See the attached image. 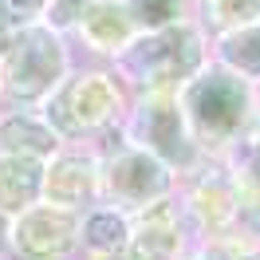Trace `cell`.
I'll list each match as a JSON object with an SVG mask.
<instances>
[{
    "label": "cell",
    "instance_id": "1",
    "mask_svg": "<svg viewBox=\"0 0 260 260\" xmlns=\"http://www.w3.org/2000/svg\"><path fill=\"white\" fill-rule=\"evenodd\" d=\"M256 95H260L256 83L241 79L237 71L221 67L217 59H205L178 87L185 126H189L197 150L205 158L225 162L252 134V126H256Z\"/></svg>",
    "mask_w": 260,
    "mask_h": 260
},
{
    "label": "cell",
    "instance_id": "2",
    "mask_svg": "<svg viewBox=\"0 0 260 260\" xmlns=\"http://www.w3.org/2000/svg\"><path fill=\"white\" fill-rule=\"evenodd\" d=\"M126 103L130 91L111 67H87V71H67L63 83L36 103V111L48 118L59 142L95 146L99 138L118 134Z\"/></svg>",
    "mask_w": 260,
    "mask_h": 260
},
{
    "label": "cell",
    "instance_id": "3",
    "mask_svg": "<svg viewBox=\"0 0 260 260\" xmlns=\"http://www.w3.org/2000/svg\"><path fill=\"white\" fill-rule=\"evenodd\" d=\"M209 59V28L197 16L166 24L154 32H138L111 59V71L134 91H178L197 67Z\"/></svg>",
    "mask_w": 260,
    "mask_h": 260
},
{
    "label": "cell",
    "instance_id": "4",
    "mask_svg": "<svg viewBox=\"0 0 260 260\" xmlns=\"http://www.w3.org/2000/svg\"><path fill=\"white\" fill-rule=\"evenodd\" d=\"M71 71V51H67V32L51 28L48 20L20 24L0 36V95L36 107L40 99L55 91L63 75Z\"/></svg>",
    "mask_w": 260,
    "mask_h": 260
},
{
    "label": "cell",
    "instance_id": "5",
    "mask_svg": "<svg viewBox=\"0 0 260 260\" xmlns=\"http://www.w3.org/2000/svg\"><path fill=\"white\" fill-rule=\"evenodd\" d=\"M118 134L134 142V146L150 150L158 162H166L178 178L193 174L197 166L205 162V154L197 150L193 134L185 126L178 91H134L122 114Z\"/></svg>",
    "mask_w": 260,
    "mask_h": 260
},
{
    "label": "cell",
    "instance_id": "6",
    "mask_svg": "<svg viewBox=\"0 0 260 260\" xmlns=\"http://www.w3.org/2000/svg\"><path fill=\"white\" fill-rule=\"evenodd\" d=\"M99 201L122 213H138L178 189V174L150 150L126 142L122 134L99 138Z\"/></svg>",
    "mask_w": 260,
    "mask_h": 260
},
{
    "label": "cell",
    "instance_id": "7",
    "mask_svg": "<svg viewBox=\"0 0 260 260\" xmlns=\"http://www.w3.org/2000/svg\"><path fill=\"white\" fill-rule=\"evenodd\" d=\"M174 197H178L181 217H185V225H189L197 244L233 241V225H237V181H233L225 162L205 158L193 174L178 178Z\"/></svg>",
    "mask_w": 260,
    "mask_h": 260
},
{
    "label": "cell",
    "instance_id": "8",
    "mask_svg": "<svg viewBox=\"0 0 260 260\" xmlns=\"http://www.w3.org/2000/svg\"><path fill=\"white\" fill-rule=\"evenodd\" d=\"M8 256L16 260H71L79 256V213L36 201L32 209L12 217L8 225Z\"/></svg>",
    "mask_w": 260,
    "mask_h": 260
},
{
    "label": "cell",
    "instance_id": "9",
    "mask_svg": "<svg viewBox=\"0 0 260 260\" xmlns=\"http://www.w3.org/2000/svg\"><path fill=\"white\" fill-rule=\"evenodd\" d=\"M193 244L197 241L181 217L178 197L170 193L146 209L130 213V244L122 260H181Z\"/></svg>",
    "mask_w": 260,
    "mask_h": 260
},
{
    "label": "cell",
    "instance_id": "10",
    "mask_svg": "<svg viewBox=\"0 0 260 260\" xmlns=\"http://www.w3.org/2000/svg\"><path fill=\"white\" fill-rule=\"evenodd\" d=\"M40 201L63 205V209L83 213L99 201V150L63 142V146L44 162V193Z\"/></svg>",
    "mask_w": 260,
    "mask_h": 260
},
{
    "label": "cell",
    "instance_id": "11",
    "mask_svg": "<svg viewBox=\"0 0 260 260\" xmlns=\"http://www.w3.org/2000/svg\"><path fill=\"white\" fill-rule=\"evenodd\" d=\"M75 32H79L83 48L111 63L114 55L138 36V28H134V20L126 12V0H91L83 8V16L75 20Z\"/></svg>",
    "mask_w": 260,
    "mask_h": 260
},
{
    "label": "cell",
    "instance_id": "12",
    "mask_svg": "<svg viewBox=\"0 0 260 260\" xmlns=\"http://www.w3.org/2000/svg\"><path fill=\"white\" fill-rule=\"evenodd\" d=\"M130 244V213L95 201L79 213V256L83 260H122Z\"/></svg>",
    "mask_w": 260,
    "mask_h": 260
},
{
    "label": "cell",
    "instance_id": "13",
    "mask_svg": "<svg viewBox=\"0 0 260 260\" xmlns=\"http://www.w3.org/2000/svg\"><path fill=\"white\" fill-rule=\"evenodd\" d=\"M63 146L59 134L48 126V118L36 111H4L0 114V154H28V158H44L48 162L55 150Z\"/></svg>",
    "mask_w": 260,
    "mask_h": 260
},
{
    "label": "cell",
    "instance_id": "14",
    "mask_svg": "<svg viewBox=\"0 0 260 260\" xmlns=\"http://www.w3.org/2000/svg\"><path fill=\"white\" fill-rule=\"evenodd\" d=\"M44 193V158L28 154H0V213L16 217L32 209Z\"/></svg>",
    "mask_w": 260,
    "mask_h": 260
},
{
    "label": "cell",
    "instance_id": "15",
    "mask_svg": "<svg viewBox=\"0 0 260 260\" xmlns=\"http://www.w3.org/2000/svg\"><path fill=\"white\" fill-rule=\"evenodd\" d=\"M209 59H217L221 67L237 71L241 79L260 87V20L256 24L213 32L209 36Z\"/></svg>",
    "mask_w": 260,
    "mask_h": 260
},
{
    "label": "cell",
    "instance_id": "16",
    "mask_svg": "<svg viewBox=\"0 0 260 260\" xmlns=\"http://www.w3.org/2000/svg\"><path fill=\"white\" fill-rule=\"evenodd\" d=\"M193 8H197V20L209 28V36L260 20V0H193Z\"/></svg>",
    "mask_w": 260,
    "mask_h": 260
},
{
    "label": "cell",
    "instance_id": "17",
    "mask_svg": "<svg viewBox=\"0 0 260 260\" xmlns=\"http://www.w3.org/2000/svg\"><path fill=\"white\" fill-rule=\"evenodd\" d=\"M126 12H130L138 32H154V28H166V24L197 16L193 0H126Z\"/></svg>",
    "mask_w": 260,
    "mask_h": 260
},
{
    "label": "cell",
    "instance_id": "18",
    "mask_svg": "<svg viewBox=\"0 0 260 260\" xmlns=\"http://www.w3.org/2000/svg\"><path fill=\"white\" fill-rule=\"evenodd\" d=\"M225 166H229V174H233L237 185H248V189L260 193V130H252L241 146L229 154Z\"/></svg>",
    "mask_w": 260,
    "mask_h": 260
},
{
    "label": "cell",
    "instance_id": "19",
    "mask_svg": "<svg viewBox=\"0 0 260 260\" xmlns=\"http://www.w3.org/2000/svg\"><path fill=\"white\" fill-rule=\"evenodd\" d=\"M0 12L8 16L12 28H20V24H36L48 16V0H0Z\"/></svg>",
    "mask_w": 260,
    "mask_h": 260
},
{
    "label": "cell",
    "instance_id": "20",
    "mask_svg": "<svg viewBox=\"0 0 260 260\" xmlns=\"http://www.w3.org/2000/svg\"><path fill=\"white\" fill-rule=\"evenodd\" d=\"M87 4H91V0H48V16L44 20H48L51 28H59V32H71Z\"/></svg>",
    "mask_w": 260,
    "mask_h": 260
},
{
    "label": "cell",
    "instance_id": "21",
    "mask_svg": "<svg viewBox=\"0 0 260 260\" xmlns=\"http://www.w3.org/2000/svg\"><path fill=\"white\" fill-rule=\"evenodd\" d=\"M181 260H233V241H205L193 244Z\"/></svg>",
    "mask_w": 260,
    "mask_h": 260
},
{
    "label": "cell",
    "instance_id": "22",
    "mask_svg": "<svg viewBox=\"0 0 260 260\" xmlns=\"http://www.w3.org/2000/svg\"><path fill=\"white\" fill-rule=\"evenodd\" d=\"M233 260H260V244H237L233 241Z\"/></svg>",
    "mask_w": 260,
    "mask_h": 260
},
{
    "label": "cell",
    "instance_id": "23",
    "mask_svg": "<svg viewBox=\"0 0 260 260\" xmlns=\"http://www.w3.org/2000/svg\"><path fill=\"white\" fill-rule=\"evenodd\" d=\"M8 225H12V217H4V213H0V260L8 256Z\"/></svg>",
    "mask_w": 260,
    "mask_h": 260
},
{
    "label": "cell",
    "instance_id": "24",
    "mask_svg": "<svg viewBox=\"0 0 260 260\" xmlns=\"http://www.w3.org/2000/svg\"><path fill=\"white\" fill-rule=\"evenodd\" d=\"M8 28H12V24H8V16H4V12H0V36L8 32Z\"/></svg>",
    "mask_w": 260,
    "mask_h": 260
},
{
    "label": "cell",
    "instance_id": "25",
    "mask_svg": "<svg viewBox=\"0 0 260 260\" xmlns=\"http://www.w3.org/2000/svg\"><path fill=\"white\" fill-rule=\"evenodd\" d=\"M252 130H260V95H256V126H252Z\"/></svg>",
    "mask_w": 260,
    "mask_h": 260
}]
</instances>
